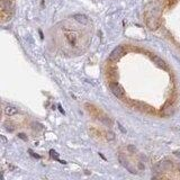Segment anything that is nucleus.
I'll return each instance as SVG.
<instances>
[{"mask_svg": "<svg viewBox=\"0 0 180 180\" xmlns=\"http://www.w3.org/2000/svg\"><path fill=\"white\" fill-rule=\"evenodd\" d=\"M109 88H110V91L114 94L115 97H117L118 99H123L125 97V91L123 89V87L117 83V82H112L109 85Z\"/></svg>", "mask_w": 180, "mask_h": 180, "instance_id": "obj_1", "label": "nucleus"}, {"mask_svg": "<svg viewBox=\"0 0 180 180\" xmlns=\"http://www.w3.org/2000/svg\"><path fill=\"white\" fill-rule=\"evenodd\" d=\"M123 54H124V49H123L122 46H117L116 49L110 53L109 59H110L112 61H117L120 56H123Z\"/></svg>", "mask_w": 180, "mask_h": 180, "instance_id": "obj_2", "label": "nucleus"}, {"mask_svg": "<svg viewBox=\"0 0 180 180\" xmlns=\"http://www.w3.org/2000/svg\"><path fill=\"white\" fill-rule=\"evenodd\" d=\"M3 113L7 116H14V115L18 114V109L16 107L11 106V105H7V106L3 108Z\"/></svg>", "mask_w": 180, "mask_h": 180, "instance_id": "obj_3", "label": "nucleus"}, {"mask_svg": "<svg viewBox=\"0 0 180 180\" xmlns=\"http://www.w3.org/2000/svg\"><path fill=\"white\" fill-rule=\"evenodd\" d=\"M74 21H77L78 23H80V24H82V25H87L88 23H89V18L83 15V14H75L73 16Z\"/></svg>", "mask_w": 180, "mask_h": 180, "instance_id": "obj_4", "label": "nucleus"}, {"mask_svg": "<svg viewBox=\"0 0 180 180\" xmlns=\"http://www.w3.org/2000/svg\"><path fill=\"white\" fill-rule=\"evenodd\" d=\"M146 24H148V26L151 28V29H157L158 27H159V23L157 21V18H154V17H150L146 19Z\"/></svg>", "mask_w": 180, "mask_h": 180, "instance_id": "obj_5", "label": "nucleus"}, {"mask_svg": "<svg viewBox=\"0 0 180 180\" xmlns=\"http://www.w3.org/2000/svg\"><path fill=\"white\" fill-rule=\"evenodd\" d=\"M66 38H68V41L71 45H75L77 41H78V35L74 32H69L66 33Z\"/></svg>", "mask_w": 180, "mask_h": 180, "instance_id": "obj_6", "label": "nucleus"}, {"mask_svg": "<svg viewBox=\"0 0 180 180\" xmlns=\"http://www.w3.org/2000/svg\"><path fill=\"white\" fill-rule=\"evenodd\" d=\"M153 60L157 62V64H158L159 66L163 68V69H166V63H164V61H162L160 57H158V56H153Z\"/></svg>", "mask_w": 180, "mask_h": 180, "instance_id": "obj_7", "label": "nucleus"}, {"mask_svg": "<svg viewBox=\"0 0 180 180\" xmlns=\"http://www.w3.org/2000/svg\"><path fill=\"white\" fill-rule=\"evenodd\" d=\"M50 153H51V157H52V158H54V159H56V160H59V155H57V153H56L55 151L51 150V151H50Z\"/></svg>", "mask_w": 180, "mask_h": 180, "instance_id": "obj_8", "label": "nucleus"}, {"mask_svg": "<svg viewBox=\"0 0 180 180\" xmlns=\"http://www.w3.org/2000/svg\"><path fill=\"white\" fill-rule=\"evenodd\" d=\"M107 138H108V140H114L115 136H114L113 133H107Z\"/></svg>", "mask_w": 180, "mask_h": 180, "instance_id": "obj_9", "label": "nucleus"}, {"mask_svg": "<svg viewBox=\"0 0 180 180\" xmlns=\"http://www.w3.org/2000/svg\"><path fill=\"white\" fill-rule=\"evenodd\" d=\"M25 134H23V133H21V134H18V138H23L24 141H27V138L26 136H24Z\"/></svg>", "mask_w": 180, "mask_h": 180, "instance_id": "obj_10", "label": "nucleus"}, {"mask_svg": "<svg viewBox=\"0 0 180 180\" xmlns=\"http://www.w3.org/2000/svg\"><path fill=\"white\" fill-rule=\"evenodd\" d=\"M59 108H60V112H61L62 114H64V110L62 109V108H61V106H60V105H59Z\"/></svg>", "mask_w": 180, "mask_h": 180, "instance_id": "obj_11", "label": "nucleus"}, {"mask_svg": "<svg viewBox=\"0 0 180 180\" xmlns=\"http://www.w3.org/2000/svg\"><path fill=\"white\" fill-rule=\"evenodd\" d=\"M179 169H180V164H179Z\"/></svg>", "mask_w": 180, "mask_h": 180, "instance_id": "obj_12", "label": "nucleus"}]
</instances>
